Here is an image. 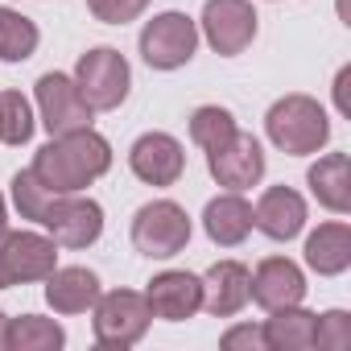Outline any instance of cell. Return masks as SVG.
<instances>
[{"label": "cell", "instance_id": "cell-24", "mask_svg": "<svg viewBox=\"0 0 351 351\" xmlns=\"http://www.w3.org/2000/svg\"><path fill=\"white\" fill-rule=\"evenodd\" d=\"M38 50V25L21 17L17 9H0V58L5 62H25Z\"/></svg>", "mask_w": 351, "mask_h": 351}, {"label": "cell", "instance_id": "cell-16", "mask_svg": "<svg viewBox=\"0 0 351 351\" xmlns=\"http://www.w3.org/2000/svg\"><path fill=\"white\" fill-rule=\"evenodd\" d=\"M199 281H203V310H211L215 318H232L248 306V269L240 261H219Z\"/></svg>", "mask_w": 351, "mask_h": 351}, {"label": "cell", "instance_id": "cell-4", "mask_svg": "<svg viewBox=\"0 0 351 351\" xmlns=\"http://www.w3.org/2000/svg\"><path fill=\"white\" fill-rule=\"evenodd\" d=\"M91 310H95V318H91V326H95V343H99V347H116V351L141 343L145 330H149V322H153L149 298L136 293V289H112V293H99Z\"/></svg>", "mask_w": 351, "mask_h": 351}, {"label": "cell", "instance_id": "cell-12", "mask_svg": "<svg viewBox=\"0 0 351 351\" xmlns=\"http://www.w3.org/2000/svg\"><path fill=\"white\" fill-rule=\"evenodd\" d=\"M128 165L145 186H173L186 169V153L169 132H145L128 149Z\"/></svg>", "mask_w": 351, "mask_h": 351}, {"label": "cell", "instance_id": "cell-11", "mask_svg": "<svg viewBox=\"0 0 351 351\" xmlns=\"http://www.w3.org/2000/svg\"><path fill=\"white\" fill-rule=\"evenodd\" d=\"M207 169H211V178L219 186L248 191V186H256L265 178V149H261V141L252 132L236 128V136L228 145H219V149L207 153Z\"/></svg>", "mask_w": 351, "mask_h": 351}, {"label": "cell", "instance_id": "cell-23", "mask_svg": "<svg viewBox=\"0 0 351 351\" xmlns=\"http://www.w3.org/2000/svg\"><path fill=\"white\" fill-rule=\"evenodd\" d=\"M232 136H236V116H232L228 108H219V104H203V108L191 112V141H195L203 153L228 145Z\"/></svg>", "mask_w": 351, "mask_h": 351}, {"label": "cell", "instance_id": "cell-1", "mask_svg": "<svg viewBox=\"0 0 351 351\" xmlns=\"http://www.w3.org/2000/svg\"><path fill=\"white\" fill-rule=\"evenodd\" d=\"M29 169L54 195H79L112 169V145L95 128H75V132L50 136V145L38 149Z\"/></svg>", "mask_w": 351, "mask_h": 351}, {"label": "cell", "instance_id": "cell-28", "mask_svg": "<svg viewBox=\"0 0 351 351\" xmlns=\"http://www.w3.org/2000/svg\"><path fill=\"white\" fill-rule=\"evenodd\" d=\"M87 9L104 25H128L149 9V0H87Z\"/></svg>", "mask_w": 351, "mask_h": 351}, {"label": "cell", "instance_id": "cell-17", "mask_svg": "<svg viewBox=\"0 0 351 351\" xmlns=\"http://www.w3.org/2000/svg\"><path fill=\"white\" fill-rule=\"evenodd\" d=\"M203 228H207V236H211L219 248H236V244H244L248 232H252V203H248L240 191H228V195H219V199L207 203Z\"/></svg>", "mask_w": 351, "mask_h": 351}, {"label": "cell", "instance_id": "cell-29", "mask_svg": "<svg viewBox=\"0 0 351 351\" xmlns=\"http://www.w3.org/2000/svg\"><path fill=\"white\" fill-rule=\"evenodd\" d=\"M219 343H223L228 351H240V347H248V351H269V347H265V330H261V326H232Z\"/></svg>", "mask_w": 351, "mask_h": 351}, {"label": "cell", "instance_id": "cell-22", "mask_svg": "<svg viewBox=\"0 0 351 351\" xmlns=\"http://www.w3.org/2000/svg\"><path fill=\"white\" fill-rule=\"evenodd\" d=\"M62 343H66V330L54 318H42V314L9 318V351H58Z\"/></svg>", "mask_w": 351, "mask_h": 351}, {"label": "cell", "instance_id": "cell-3", "mask_svg": "<svg viewBox=\"0 0 351 351\" xmlns=\"http://www.w3.org/2000/svg\"><path fill=\"white\" fill-rule=\"evenodd\" d=\"M191 244V215L173 199H153L132 215V248L149 261H169Z\"/></svg>", "mask_w": 351, "mask_h": 351}, {"label": "cell", "instance_id": "cell-32", "mask_svg": "<svg viewBox=\"0 0 351 351\" xmlns=\"http://www.w3.org/2000/svg\"><path fill=\"white\" fill-rule=\"evenodd\" d=\"M9 232V215H5V195H0V236Z\"/></svg>", "mask_w": 351, "mask_h": 351}, {"label": "cell", "instance_id": "cell-10", "mask_svg": "<svg viewBox=\"0 0 351 351\" xmlns=\"http://www.w3.org/2000/svg\"><path fill=\"white\" fill-rule=\"evenodd\" d=\"M203 38L223 58L244 54L252 46V38H256V9L248 5V0H207V9H203Z\"/></svg>", "mask_w": 351, "mask_h": 351}, {"label": "cell", "instance_id": "cell-31", "mask_svg": "<svg viewBox=\"0 0 351 351\" xmlns=\"http://www.w3.org/2000/svg\"><path fill=\"white\" fill-rule=\"evenodd\" d=\"M0 351H9V318L0 310Z\"/></svg>", "mask_w": 351, "mask_h": 351}, {"label": "cell", "instance_id": "cell-8", "mask_svg": "<svg viewBox=\"0 0 351 351\" xmlns=\"http://www.w3.org/2000/svg\"><path fill=\"white\" fill-rule=\"evenodd\" d=\"M42 228L50 232L58 248H91L104 236V207L83 195H58L46 207Z\"/></svg>", "mask_w": 351, "mask_h": 351}, {"label": "cell", "instance_id": "cell-14", "mask_svg": "<svg viewBox=\"0 0 351 351\" xmlns=\"http://www.w3.org/2000/svg\"><path fill=\"white\" fill-rule=\"evenodd\" d=\"M248 298L265 310H281V306H302L306 298V277L293 261L285 256H269L256 265V273H248Z\"/></svg>", "mask_w": 351, "mask_h": 351}, {"label": "cell", "instance_id": "cell-5", "mask_svg": "<svg viewBox=\"0 0 351 351\" xmlns=\"http://www.w3.org/2000/svg\"><path fill=\"white\" fill-rule=\"evenodd\" d=\"M75 87L79 95L91 104V112H112L128 99V87H132V71L124 62L120 50L112 46H95L79 58L75 66Z\"/></svg>", "mask_w": 351, "mask_h": 351}, {"label": "cell", "instance_id": "cell-21", "mask_svg": "<svg viewBox=\"0 0 351 351\" xmlns=\"http://www.w3.org/2000/svg\"><path fill=\"white\" fill-rule=\"evenodd\" d=\"M269 314L273 318L261 326L269 351H306V347H314V318L318 314H310L302 306H281V310H269Z\"/></svg>", "mask_w": 351, "mask_h": 351}, {"label": "cell", "instance_id": "cell-18", "mask_svg": "<svg viewBox=\"0 0 351 351\" xmlns=\"http://www.w3.org/2000/svg\"><path fill=\"white\" fill-rule=\"evenodd\" d=\"M95 298H99V277L83 265H66L46 277V302L54 306V314H83L95 306Z\"/></svg>", "mask_w": 351, "mask_h": 351}, {"label": "cell", "instance_id": "cell-9", "mask_svg": "<svg viewBox=\"0 0 351 351\" xmlns=\"http://www.w3.org/2000/svg\"><path fill=\"white\" fill-rule=\"evenodd\" d=\"M38 116L46 124L50 136H62V132H75V128H91V104L79 95L75 79L71 75H42L38 79Z\"/></svg>", "mask_w": 351, "mask_h": 351}, {"label": "cell", "instance_id": "cell-13", "mask_svg": "<svg viewBox=\"0 0 351 351\" xmlns=\"http://www.w3.org/2000/svg\"><path fill=\"white\" fill-rule=\"evenodd\" d=\"M149 298V310L153 318H165V322H186L203 310V281L195 273H182V269H169V273H157L145 289Z\"/></svg>", "mask_w": 351, "mask_h": 351}, {"label": "cell", "instance_id": "cell-27", "mask_svg": "<svg viewBox=\"0 0 351 351\" xmlns=\"http://www.w3.org/2000/svg\"><path fill=\"white\" fill-rule=\"evenodd\" d=\"M314 347H326V351L351 347V314L347 310H326L322 318H314Z\"/></svg>", "mask_w": 351, "mask_h": 351}, {"label": "cell", "instance_id": "cell-26", "mask_svg": "<svg viewBox=\"0 0 351 351\" xmlns=\"http://www.w3.org/2000/svg\"><path fill=\"white\" fill-rule=\"evenodd\" d=\"M13 203H17V211H21V219H34V223H42V215H46V207L58 199L34 169H21V173H13Z\"/></svg>", "mask_w": 351, "mask_h": 351}, {"label": "cell", "instance_id": "cell-6", "mask_svg": "<svg viewBox=\"0 0 351 351\" xmlns=\"http://www.w3.org/2000/svg\"><path fill=\"white\" fill-rule=\"evenodd\" d=\"M199 50V25L186 13H157L141 29V58L153 71H178Z\"/></svg>", "mask_w": 351, "mask_h": 351}, {"label": "cell", "instance_id": "cell-25", "mask_svg": "<svg viewBox=\"0 0 351 351\" xmlns=\"http://www.w3.org/2000/svg\"><path fill=\"white\" fill-rule=\"evenodd\" d=\"M34 108L21 91H0V141L5 145H25L34 136Z\"/></svg>", "mask_w": 351, "mask_h": 351}, {"label": "cell", "instance_id": "cell-30", "mask_svg": "<svg viewBox=\"0 0 351 351\" xmlns=\"http://www.w3.org/2000/svg\"><path fill=\"white\" fill-rule=\"evenodd\" d=\"M347 87H351V66H343V71H339V79H335V104H339V112H343V116H351Z\"/></svg>", "mask_w": 351, "mask_h": 351}, {"label": "cell", "instance_id": "cell-19", "mask_svg": "<svg viewBox=\"0 0 351 351\" xmlns=\"http://www.w3.org/2000/svg\"><path fill=\"white\" fill-rule=\"evenodd\" d=\"M306 182L326 211H335V215L351 211V161H347V153L318 157V165H310V173H306Z\"/></svg>", "mask_w": 351, "mask_h": 351}, {"label": "cell", "instance_id": "cell-15", "mask_svg": "<svg viewBox=\"0 0 351 351\" xmlns=\"http://www.w3.org/2000/svg\"><path fill=\"white\" fill-rule=\"evenodd\" d=\"M252 228H261L269 240H293L306 228V199L293 186H269L252 207Z\"/></svg>", "mask_w": 351, "mask_h": 351}, {"label": "cell", "instance_id": "cell-2", "mask_svg": "<svg viewBox=\"0 0 351 351\" xmlns=\"http://www.w3.org/2000/svg\"><path fill=\"white\" fill-rule=\"evenodd\" d=\"M265 132H269V141L281 153L306 157V153H318L330 141V120H326V112H322L318 99H310V95H285V99H277L269 108Z\"/></svg>", "mask_w": 351, "mask_h": 351}, {"label": "cell", "instance_id": "cell-7", "mask_svg": "<svg viewBox=\"0 0 351 351\" xmlns=\"http://www.w3.org/2000/svg\"><path fill=\"white\" fill-rule=\"evenodd\" d=\"M58 269V244L38 232H5L0 236V289L46 281Z\"/></svg>", "mask_w": 351, "mask_h": 351}, {"label": "cell", "instance_id": "cell-20", "mask_svg": "<svg viewBox=\"0 0 351 351\" xmlns=\"http://www.w3.org/2000/svg\"><path fill=\"white\" fill-rule=\"evenodd\" d=\"M306 265L318 277H339L351 265V228L347 223H318V232H310L306 240Z\"/></svg>", "mask_w": 351, "mask_h": 351}]
</instances>
